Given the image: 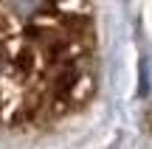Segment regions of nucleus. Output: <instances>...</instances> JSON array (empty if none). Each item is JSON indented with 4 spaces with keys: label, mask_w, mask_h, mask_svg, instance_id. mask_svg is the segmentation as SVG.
<instances>
[{
    "label": "nucleus",
    "mask_w": 152,
    "mask_h": 149,
    "mask_svg": "<svg viewBox=\"0 0 152 149\" xmlns=\"http://www.w3.org/2000/svg\"><path fill=\"white\" fill-rule=\"evenodd\" d=\"M90 0H0V129L59 127L99 87Z\"/></svg>",
    "instance_id": "f257e3e1"
}]
</instances>
